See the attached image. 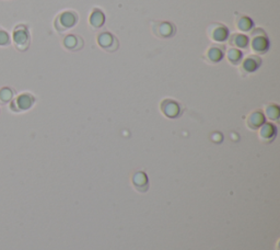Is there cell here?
<instances>
[{
  "label": "cell",
  "mask_w": 280,
  "mask_h": 250,
  "mask_svg": "<svg viewBox=\"0 0 280 250\" xmlns=\"http://www.w3.org/2000/svg\"><path fill=\"white\" fill-rule=\"evenodd\" d=\"M97 44L99 46H101L103 50H110L112 52L113 50V46H114V42H116L115 38L109 32H103V33H100L99 36H97Z\"/></svg>",
  "instance_id": "12"
},
{
  "label": "cell",
  "mask_w": 280,
  "mask_h": 250,
  "mask_svg": "<svg viewBox=\"0 0 280 250\" xmlns=\"http://www.w3.org/2000/svg\"><path fill=\"white\" fill-rule=\"evenodd\" d=\"M258 129V136L260 141L265 143L273 142L277 135V127L272 123L265 122Z\"/></svg>",
  "instance_id": "8"
},
{
  "label": "cell",
  "mask_w": 280,
  "mask_h": 250,
  "mask_svg": "<svg viewBox=\"0 0 280 250\" xmlns=\"http://www.w3.org/2000/svg\"><path fill=\"white\" fill-rule=\"evenodd\" d=\"M77 22L78 17L76 13L72 11H64L56 17L54 26L58 32H65L69 29H72L77 25Z\"/></svg>",
  "instance_id": "2"
},
{
  "label": "cell",
  "mask_w": 280,
  "mask_h": 250,
  "mask_svg": "<svg viewBox=\"0 0 280 250\" xmlns=\"http://www.w3.org/2000/svg\"><path fill=\"white\" fill-rule=\"evenodd\" d=\"M15 90L11 89L10 87L0 88V104L10 103L15 98Z\"/></svg>",
  "instance_id": "17"
},
{
  "label": "cell",
  "mask_w": 280,
  "mask_h": 250,
  "mask_svg": "<svg viewBox=\"0 0 280 250\" xmlns=\"http://www.w3.org/2000/svg\"><path fill=\"white\" fill-rule=\"evenodd\" d=\"M153 34L160 39H167L173 36L175 29L170 22H158L156 25H152Z\"/></svg>",
  "instance_id": "7"
},
{
  "label": "cell",
  "mask_w": 280,
  "mask_h": 250,
  "mask_svg": "<svg viewBox=\"0 0 280 250\" xmlns=\"http://www.w3.org/2000/svg\"><path fill=\"white\" fill-rule=\"evenodd\" d=\"M208 38L213 43H225L228 41L229 36V29L223 25H209L208 30Z\"/></svg>",
  "instance_id": "4"
},
{
  "label": "cell",
  "mask_w": 280,
  "mask_h": 250,
  "mask_svg": "<svg viewBox=\"0 0 280 250\" xmlns=\"http://www.w3.org/2000/svg\"><path fill=\"white\" fill-rule=\"evenodd\" d=\"M235 26L240 32H250L254 27V22L247 16H240L235 19Z\"/></svg>",
  "instance_id": "15"
},
{
  "label": "cell",
  "mask_w": 280,
  "mask_h": 250,
  "mask_svg": "<svg viewBox=\"0 0 280 250\" xmlns=\"http://www.w3.org/2000/svg\"><path fill=\"white\" fill-rule=\"evenodd\" d=\"M223 57H225V53H223L222 49L218 48V46H211L206 52V59L211 64L220 63Z\"/></svg>",
  "instance_id": "14"
},
{
  "label": "cell",
  "mask_w": 280,
  "mask_h": 250,
  "mask_svg": "<svg viewBox=\"0 0 280 250\" xmlns=\"http://www.w3.org/2000/svg\"><path fill=\"white\" fill-rule=\"evenodd\" d=\"M264 115L270 121H278L280 117V110L277 104H268L265 108Z\"/></svg>",
  "instance_id": "18"
},
{
  "label": "cell",
  "mask_w": 280,
  "mask_h": 250,
  "mask_svg": "<svg viewBox=\"0 0 280 250\" xmlns=\"http://www.w3.org/2000/svg\"><path fill=\"white\" fill-rule=\"evenodd\" d=\"M12 40L16 49L21 50V52H24V50L29 49L31 43L29 27L25 25H18L15 29H13Z\"/></svg>",
  "instance_id": "1"
},
{
  "label": "cell",
  "mask_w": 280,
  "mask_h": 250,
  "mask_svg": "<svg viewBox=\"0 0 280 250\" xmlns=\"http://www.w3.org/2000/svg\"><path fill=\"white\" fill-rule=\"evenodd\" d=\"M160 110L164 117L169 119H176L181 114V106L174 100L165 99L160 103Z\"/></svg>",
  "instance_id": "6"
},
{
  "label": "cell",
  "mask_w": 280,
  "mask_h": 250,
  "mask_svg": "<svg viewBox=\"0 0 280 250\" xmlns=\"http://www.w3.org/2000/svg\"><path fill=\"white\" fill-rule=\"evenodd\" d=\"M265 123V115L262 111L256 110L249 114V117L246 118V125L247 127L252 131H256L262 125Z\"/></svg>",
  "instance_id": "9"
},
{
  "label": "cell",
  "mask_w": 280,
  "mask_h": 250,
  "mask_svg": "<svg viewBox=\"0 0 280 250\" xmlns=\"http://www.w3.org/2000/svg\"><path fill=\"white\" fill-rule=\"evenodd\" d=\"M227 59L231 65H239L243 59V53L239 49L231 48L227 52Z\"/></svg>",
  "instance_id": "16"
},
{
  "label": "cell",
  "mask_w": 280,
  "mask_h": 250,
  "mask_svg": "<svg viewBox=\"0 0 280 250\" xmlns=\"http://www.w3.org/2000/svg\"><path fill=\"white\" fill-rule=\"evenodd\" d=\"M260 65H262L260 58L256 56V55H251V56H247L245 59H242L241 69L245 74H251L257 71L260 67Z\"/></svg>",
  "instance_id": "10"
},
{
  "label": "cell",
  "mask_w": 280,
  "mask_h": 250,
  "mask_svg": "<svg viewBox=\"0 0 280 250\" xmlns=\"http://www.w3.org/2000/svg\"><path fill=\"white\" fill-rule=\"evenodd\" d=\"M11 44V38L6 30L0 26V46H9Z\"/></svg>",
  "instance_id": "20"
},
{
  "label": "cell",
  "mask_w": 280,
  "mask_h": 250,
  "mask_svg": "<svg viewBox=\"0 0 280 250\" xmlns=\"http://www.w3.org/2000/svg\"><path fill=\"white\" fill-rule=\"evenodd\" d=\"M89 23H90V25L92 27H94V29H99V27L103 26L105 23L104 12L99 8L93 9L90 13V16H89Z\"/></svg>",
  "instance_id": "11"
},
{
  "label": "cell",
  "mask_w": 280,
  "mask_h": 250,
  "mask_svg": "<svg viewBox=\"0 0 280 250\" xmlns=\"http://www.w3.org/2000/svg\"><path fill=\"white\" fill-rule=\"evenodd\" d=\"M251 48L255 54L257 55L266 54L270 48L269 40L264 33L256 34L253 36V40L251 42Z\"/></svg>",
  "instance_id": "5"
},
{
  "label": "cell",
  "mask_w": 280,
  "mask_h": 250,
  "mask_svg": "<svg viewBox=\"0 0 280 250\" xmlns=\"http://www.w3.org/2000/svg\"><path fill=\"white\" fill-rule=\"evenodd\" d=\"M35 102V98L31 94H22L10 102V109L13 112H23L30 110Z\"/></svg>",
  "instance_id": "3"
},
{
  "label": "cell",
  "mask_w": 280,
  "mask_h": 250,
  "mask_svg": "<svg viewBox=\"0 0 280 250\" xmlns=\"http://www.w3.org/2000/svg\"><path fill=\"white\" fill-rule=\"evenodd\" d=\"M229 42L232 46H234L235 49H246L249 46L250 39L249 36L243 33H235L231 36H229Z\"/></svg>",
  "instance_id": "13"
},
{
  "label": "cell",
  "mask_w": 280,
  "mask_h": 250,
  "mask_svg": "<svg viewBox=\"0 0 280 250\" xmlns=\"http://www.w3.org/2000/svg\"><path fill=\"white\" fill-rule=\"evenodd\" d=\"M79 40L77 36H74L72 34H69L67 35L66 38L64 39L63 41V45L64 48L68 50H76L79 48Z\"/></svg>",
  "instance_id": "19"
}]
</instances>
